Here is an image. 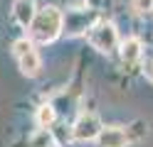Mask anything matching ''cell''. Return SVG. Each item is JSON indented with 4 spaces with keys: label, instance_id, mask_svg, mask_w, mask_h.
<instances>
[{
    "label": "cell",
    "instance_id": "1",
    "mask_svg": "<svg viewBox=\"0 0 153 147\" xmlns=\"http://www.w3.org/2000/svg\"><path fill=\"white\" fill-rule=\"evenodd\" d=\"M64 27V17L57 7L47 5V7H40L30 22V42H40V44H50L59 37Z\"/></svg>",
    "mask_w": 153,
    "mask_h": 147
},
{
    "label": "cell",
    "instance_id": "2",
    "mask_svg": "<svg viewBox=\"0 0 153 147\" xmlns=\"http://www.w3.org/2000/svg\"><path fill=\"white\" fill-rule=\"evenodd\" d=\"M13 52L17 56V64H20V71L25 76H37L40 74V54L35 52V47L32 42L27 37L22 39H17V42L13 44Z\"/></svg>",
    "mask_w": 153,
    "mask_h": 147
},
{
    "label": "cell",
    "instance_id": "3",
    "mask_svg": "<svg viewBox=\"0 0 153 147\" xmlns=\"http://www.w3.org/2000/svg\"><path fill=\"white\" fill-rule=\"evenodd\" d=\"M89 44L99 52H111L119 44V32L114 22H97L89 29Z\"/></svg>",
    "mask_w": 153,
    "mask_h": 147
},
{
    "label": "cell",
    "instance_id": "4",
    "mask_svg": "<svg viewBox=\"0 0 153 147\" xmlns=\"http://www.w3.org/2000/svg\"><path fill=\"white\" fill-rule=\"evenodd\" d=\"M101 132V123L94 113H82L76 118V123L72 127V137L76 142H89V140H97Z\"/></svg>",
    "mask_w": 153,
    "mask_h": 147
},
{
    "label": "cell",
    "instance_id": "5",
    "mask_svg": "<svg viewBox=\"0 0 153 147\" xmlns=\"http://www.w3.org/2000/svg\"><path fill=\"white\" fill-rule=\"evenodd\" d=\"M64 25H67V32L69 34H79V32L91 29L94 25H97V15L87 12V10H72V12H67Z\"/></svg>",
    "mask_w": 153,
    "mask_h": 147
},
{
    "label": "cell",
    "instance_id": "6",
    "mask_svg": "<svg viewBox=\"0 0 153 147\" xmlns=\"http://www.w3.org/2000/svg\"><path fill=\"white\" fill-rule=\"evenodd\" d=\"M97 140H99V147H126L128 145V135H126L123 127L111 125V127H101Z\"/></svg>",
    "mask_w": 153,
    "mask_h": 147
},
{
    "label": "cell",
    "instance_id": "7",
    "mask_svg": "<svg viewBox=\"0 0 153 147\" xmlns=\"http://www.w3.org/2000/svg\"><path fill=\"white\" fill-rule=\"evenodd\" d=\"M121 61L126 64V66H133L141 59V54H143V44H141V39L138 37H128V39H123L121 42Z\"/></svg>",
    "mask_w": 153,
    "mask_h": 147
},
{
    "label": "cell",
    "instance_id": "8",
    "mask_svg": "<svg viewBox=\"0 0 153 147\" xmlns=\"http://www.w3.org/2000/svg\"><path fill=\"white\" fill-rule=\"evenodd\" d=\"M13 15H15V20H17L20 27H30L32 17H35V3L32 0H15Z\"/></svg>",
    "mask_w": 153,
    "mask_h": 147
},
{
    "label": "cell",
    "instance_id": "9",
    "mask_svg": "<svg viewBox=\"0 0 153 147\" xmlns=\"http://www.w3.org/2000/svg\"><path fill=\"white\" fill-rule=\"evenodd\" d=\"M30 147H54V137L47 127H40L32 137H30Z\"/></svg>",
    "mask_w": 153,
    "mask_h": 147
},
{
    "label": "cell",
    "instance_id": "10",
    "mask_svg": "<svg viewBox=\"0 0 153 147\" xmlns=\"http://www.w3.org/2000/svg\"><path fill=\"white\" fill-rule=\"evenodd\" d=\"M37 123H40L42 127L52 125L54 123V108L47 103V105H40V110H37Z\"/></svg>",
    "mask_w": 153,
    "mask_h": 147
},
{
    "label": "cell",
    "instance_id": "11",
    "mask_svg": "<svg viewBox=\"0 0 153 147\" xmlns=\"http://www.w3.org/2000/svg\"><path fill=\"white\" fill-rule=\"evenodd\" d=\"M133 10L138 15H151L153 12V0H133Z\"/></svg>",
    "mask_w": 153,
    "mask_h": 147
},
{
    "label": "cell",
    "instance_id": "12",
    "mask_svg": "<svg viewBox=\"0 0 153 147\" xmlns=\"http://www.w3.org/2000/svg\"><path fill=\"white\" fill-rule=\"evenodd\" d=\"M146 78H148V81L153 83V61H151V64L146 66Z\"/></svg>",
    "mask_w": 153,
    "mask_h": 147
}]
</instances>
